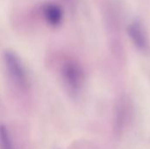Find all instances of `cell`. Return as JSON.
Here are the masks:
<instances>
[{
    "instance_id": "4",
    "label": "cell",
    "mask_w": 150,
    "mask_h": 149,
    "mask_svg": "<svg viewBox=\"0 0 150 149\" xmlns=\"http://www.w3.org/2000/svg\"><path fill=\"white\" fill-rule=\"evenodd\" d=\"M131 114V107L129 102L122 98L120 99L115 108L113 119V130L116 135H120L127 127Z\"/></svg>"
},
{
    "instance_id": "1",
    "label": "cell",
    "mask_w": 150,
    "mask_h": 149,
    "mask_svg": "<svg viewBox=\"0 0 150 149\" xmlns=\"http://www.w3.org/2000/svg\"><path fill=\"white\" fill-rule=\"evenodd\" d=\"M59 75L65 90L71 96H77L83 90L85 75L83 66L76 60L66 58L61 63Z\"/></svg>"
},
{
    "instance_id": "5",
    "label": "cell",
    "mask_w": 150,
    "mask_h": 149,
    "mask_svg": "<svg viewBox=\"0 0 150 149\" xmlns=\"http://www.w3.org/2000/svg\"><path fill=\"white\" fill-rule=\"evenodd\" d=\"M40 10L45 19L51 25H57L62 21L63 12L57 4L54 3H45L41 5Z\"/></svg>"
},
{
    "instance_id": "2",
    "label": "cell",
    "mask_w": 150,
    "mask_h": 149,
    "mask_svg": "<svg viewBox=\"0 0 150 149\" xmlns=\"http://www.w3.org/2000/svg\"><path fill=\"white\" fill-rule=\"evenodd\" d=\"M3 60L7 76L11 84L19 91H26L29 81L26 70L19 56L15 51L6 49L3 54Z\"/></svg>"
},
{
    "instance_id": "6",
    "label": "cell",
    "mask_w": 150,
    "mask_h": 149,
    "mask_svg": "<svg viewBox=\"0 0 150 149\" xmlns=\"http://www.w3.org/2000/svg\"><path fill=\"white\" fill-rule=\"evenodd\" d=\"M0 149H15L6 126L0 125Z\"/></svg>"
},
{
    "instance_id": "3",
    "label": "cell",
    "mask_w": 150,
    "mask_h": 149,
    "mask_svg": "<svg viewBox=\"0 0 150 149\" xmlns=\"http://www.w3.org/2000/svg\"><path fill=\"white\" fill-rule=\"evenodd\" d=\"M127 33L134 45L141 51H147L149 48V40L147 31L142 20L138 18L132 19L127 27Z\"/></svg>"
}]
</instances>
